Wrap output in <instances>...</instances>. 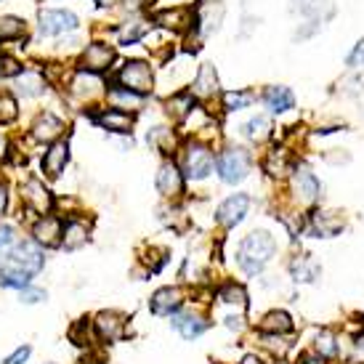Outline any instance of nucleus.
<instances>
[{"instance_id":"nucleus-1","label":"nucleus","mask_w":364,"mask_h":364,"mask_svg":"<svg viewBox=\"0 0 364 364\" xmlns=\"http://www.w3.org/2000/svg\"><path fill=\"white\" fill-rule=\"evenodd\" d=\"M274 253H277V242H274V237L269 232L258 229V232H250L242 242H240L237 263H240V269H242L247 277H255L266 263L272 261Z\"/></svg>"},{"instance_id":"nucleus-2","label":"nucleus","mask_w":364,"mask_h":364,"mask_svg":"<svg viewBox=\"0 0 364 364\" xmlns=\"http://www.w3.org/2000/svg\"><path fill=\"white\" fill-rule=\"evenodd\" d=\"M64 88H67V96H70L75 104H85L91 107V112L96 109L93 104L104 102L107 96V82L102 80V75H91V72L75 70L64 80Z\"/></svg>"},{"instance_id":"nucleus-3","label":"nucleus","mask_w":364,"mask_h":364,"mask_svg":"<svg viewBox=\"0 0 364 364\" xmlns=\"http://www.w3.org/2000/svg\"><path fill=\"white\" fill-rule=\"evenodd\" d=\"M80 30V16L70 9H41L38 11V35L46 41H59L64 35Z\"/></svg>"},{"instance_id":"nucleus-4","label":"nucleus","mask_w":364,"mask_h":364,"mask_svg":"<svg viewBox=\"0 0 364 364\" xmlns=\"http://www.w3.org/2000/svg\"><path fill=\"white\" fill-rule=\"evenodd\" d=\"M114 85H122L128 91L139 93V96H149L154 91V72L149 61L144 59H128L122 61L117 72H114Z\"/></svg>"},{"instance_id":"nucleus-5","label":"nucleus","mask_w":364,"mask_h":364,"mask_svg":"<svg viewBox=\"0 0 364 364\" xmlns=\"http://www.w3.org/2000/svg\"><path fill=\"white\" fill-rule=\"evenodd\" d=\"M117 61V51L114 46L107 41H93L88 46H82V51L77 53V70L91 72V75H104L109 72Z\"/></svg>"},{"instance_id":"nucleus-6","label":"nucleus","mask_w":364,"mask_h":364,"mask_svg":"<svg viewBox=\"0 0 364 364\" xmlns=\"http://www.w3.org/2000/svg\"><path fill=\"white\" fill-rule=\"evenodd\" d=\"M218 176H221L223 183H240L250 173V154L240 149V146H229L218 154Z\"/></svg>"},{"instance_id":"nucleus-7","label":"nucleus","mask_w":364,"mask_h":364,"mask_svg":"<svg viewBox=\"0 0 364 364\" xmlns=\"http://www.w3.org/2000/svg\"><path fill=\"white\" fill-rule=\"evenodd\" d=\"M213 171V149L203 141L186 144L183 149V176L192 181H203Z\"/></svg>"},{"instance_id":"nucleus-8","label":"nucleus","mask_w":364,"mask_h":364,"mask_svg":"<svg viewBox=\"0 0 364 364\" xmlns=\"http://www.w3.org/2000/svg\"><path fill=\"white\" fill-rule=\"evenodd\" d=\"M3 261L11 263V266H16V269H21L24 274H30V277H35V274L43 269L46 258H43L41 245L35 242V240H21V242L14 245V250H11Z\"/></svg>"},{"instance_id":"nucleus-9","label":"nucleus","mask_w":364,"mask_h":364,"mask_svg":"<svg viewBox=\"0 0 364 364\" xmlns=\"http://www.w3.org/2000/svg\"><path fill=\"white\" fill-rule=\"evenodd\" d=\"M19 200L27 210L38 213V215H46V213H51V208H53V194L48 192V186H46L41 178H27V181H21Z\"/></svg>"},{"instance_id":"nucleus-10","label":"nucleus","mask_w":364,"mask_h":364,"mask_svg":"<svg viewBox=\"0 0 364 364\" xmlns=\"http://www.w3.org/2000/svg\"><path fill=\"white\" fill-rule=\"evenodd\" d=\"M64 133H67V122L61 120L59 114H53L51 109L38 112V117H35V120H32V125H30L32 141H38V144L59 141Z\"/></svg>"},{"instance_id":"nucleus-11","label":"nucleus","mask_w":364,"mask_h":364,"mask_svg":"<svg viewBox=\"0 0 364 364\" xmlns=\"http://www.w3.org/2000/svg\"><path fill=\"white\" fill-rule=\"evenodd\" d=\"M88 117L96 122V128H104V131H109V133H120V136L131 133L133 122H136L131 112H122V109H117V107H107V104L88 112Z\"/></svg>"},{"instance_id":"nucleus-12","label":"nucleus","mask_w":364,"mask_h":364,"mask_svg":"<svg viewBox=\"0 0 364 364\" xmlns=\"http://www.w3.org/2000/svg\"><path fill=\"white\" fill-rule=\"evenodd\" d=\"M223 16H226V6L223 3H218V0H205L194 11V24H197V30H200L203 38H210V35H215V32L221 30Z\"/></svg>"},{"instance_id":"nucleus-13","label":"nucleus","mask_w":364,"mask_h":364,"mask_svg":"<svg viewBox=\"0 0 364 364\" xmlns=\"http://www.w3.org/2000/svg\"><path fill=\"white\" fill-rule=\"evenodd\" d=\"M250 213V197L247 194H232L229 200H223L218 205V213H215V221L226 226V229H234L237 223L245 221V215Z\"/></svg>"},{"instance_id":"nucleus-14","label":"nucleus","mask_w":364,"mask_h":364,"mask_svg":"<svg viewBox=\"0 0 364 364\" xmlns=\"http://www.w3.org/2000/svg\"><path fill=\"white\" fill-rule=\"evenodd\" d=\"M14 96H21V99H41L43 93L48 91V77H46V72L43 70H27L21 72L19 77H14Z\"/></svg>"},{"instance_id":"nucleus-15","label":"nucleus","mask_w":364,"mask_h":364,"mask_svg":"<svg viewBox=\"0 0 364 364\" xmlns=\"http://www.w3.org/2000/svg\"><path fill=\"white\" fill-rule=\"evenodd\" d=\"M61 229H64V223H61L59 215L46 213L32 226V240L41 247H61Z\"/></svg>"},{"instance_id":"nucleus-16","label":"nucleus","mask_w":364,"mask_h":364,"mask_svg":"<svg viewBox=\"0 0 364 364\" xmlns=\"http://www.w3.org/2000/svg\"><path fill=\"white\" fill-rule=\"evenodd\" d=\"M67 162H70V144H67V139H59V141L48 144V149L41 160V168L48 178H59L67 168Z\"/></svg>"},{"instance_id":"nucleus-17","label":"nucleus","mask_w":364,"mask_h":364,"mask_svg":"<svg viewBox=\"0 0 364 364\" xmlns=\"http://www.w3.org/2000/svg\"><path fill=\"white\" fill-rule=\"evenodd\" d=\"M157 192H160L162 197H171V200L181 197L183 173L178 171V165L173 160H165L160 165V171H157Z\"/></svg>"},{"instance_id":"nucleus-18","label":"nucleus","mask_w":364,"mask_h":364,"mask_svg":"<svg viewBox=\"0 0 364 364\" xmlns=\"http://www.w3.org/2000/svg\"><path fill=\"white\" fill-rule=\"evenodd\" d=\"M91 240V223L80 218V215H75L70 221L64 223V229H61V247L64 250H80L85 247V242Z\"/></svg>"},{"instance_id":"nucleus-19","label":"nucleus","mask_w":364,"mask_h":364,"mask_svg":"<svg viewBox=\"0 0 364 364\" xmlns=\"http://www.w3.org/2000/svg\"><path fill=\"white\" fill-rule=\"evenodd\" d=\"M293 192L301 203L311 205L319 200L322 186H319V178L309 168H293Z\"/></svg>"},{"instance_id":"nucleus-20","label":"nucleus","mask_w":364,"mask_h":364,"mask_svg":"<svg viewBox=\"0 0 364 364\" xmlns=\"http://www.w3.org/2000/svg\"><path fill=\"white\" fill-rule=\"evenodd\" d=\"M154 21L157 27L171 32H186L194 24V11L186 9V6H176V9H165L154 14Z\"/></svg>"},{"instance_id":"nucleus-21","label":"nucleus","mask_w":364,"mask_h":364,"mask_svg":"<svg viewBox=\"0 0 364 364\" xmlns=\"http://www.w3.org/2000/svg\"><path fill=\"white\" fill-rule=\"evenodd\" d=\"M189 93H192L194 99H200V102H208V99H213L218 93V72H215L210 61L200 64V72H197Z\"/></svg>"},{"instance_id":"nucleus-22","label":"nucleus","mask_w":364,"mask_h":364,"mask_svg":"<svg viewBox=\"0 0 364 364\" xmlns=\"http://www.w3.org/2000/svg\"><path fill=\"white\" fill-rule=\"evenodd\" d=\"M93 327H96V335L107 341V343H114L125 335V316L117 311H102L96 319H93Z\"/></svg>"},{"instance_id":"nucleus-23","label":"nucleus","mask_w":364,"mask_h":364,"mask_svg":"<svg viewBox=\"0 0 364 364\" xmlns=\"http://www.w3.org/2000/svg\"><path fill=\"white\" fill-rule=\"evenodd\" d=\"M290 11L306 21H324L333 16V0H290Z\"/></svg>"},{"instance_id":"nucleus-24","label":"nucleus","mask_w":364,"mask_h":364,"mask_svg":"<svg viewBox=\"0 0 364 364\" xmlns=\"http://www.w3.org/2000/svg\"><path fill=\"white\" fill-rule=\"evenodd\" d=\"M183 304V293L178 287H162L152 295L149 301V309H152L154 316H171V314L178 311V306Z\"/></svg>"},{"instance_id":"nucleus-25","label":"nucleus","mask_w":364,"mask_h":364,"mask_svg":"<svg viewBox=\"0 0 364 364\" xmlns=\"http://www.w3.org/2000/svg\"><path fill=\"white\" fill-rule=\"evenodd\" d=\"M104 104H109V107H117V109L122 112H139L144 104V96H139V93L128 91V88H122V85H114L112 82L109 88H107V96H104Z\"/></svg>"},{"instance_id":"nucleus-26","label":"nucleus","mask_w":364,"mask_h":364,"mask_svg":"<svg viewBox=\"0 0 364 364\" xmlns=\"http://www.w3.org/2000/svg\"><path fill=\"white\" fill-rule=\"evenodd\" d=\"M27 21L16 16V14H0V46H11L27 38Z\"/></svg>"},{"instance_id":"nucleus-27","label":"nucleus","mask_w":364,"mask_h":364,"mask_svg":"<svg viewBox=\"0 0 364 364\" xmlns=\"http://www.w3.org/2000/svg\"><path fill=\"white\" fill-rule=\"evenodd\" d=\"M263 104L272 112H277V114H282V112L295 107V96H293V91L284 88V85H269V88L263 91Z\"/></svg>"},{"instance_id":"nucleus-28","label":"nucleus","mask_w":364,"mask_h":364,"mask_svg":"<svg viewBox=\"0 0 364 364\" xmlns=\"http://www.w3.org/2000/svg\"><path fill=\"white\" fill-rule=\"evenodd\" d=\"M343 229V223L341 218L335 215V213H327V210H316L311 215V234L314 237H335V234Z\"/></svg>"},{"instance_id":"nucleus-29","label":"nucleus","mask_w":364,"mask_h":364,"mask_svg":"<svg viewBox=\"0 0 364 364\" xmlns=\"http://www.w3.org/2000/svg\"><path fill=\"white\" fill-rule=\"evenodd\" d=\"M149 35V21L146 19H125L117 24V41L122 46H131V43H139Z\"/></svg>"},{"instance_id":"nucleus-30","label":"nucleus","mask_w":364,"mask_h":364,"mask_svg":"<svg viewBox=\"0 0 364 364\" xmlns=\"http://www.w3.org/2000/svg\"><path fill=\"white\" fill-rule=\"evenodd\" d=\"M173 327H176L186 341H192V338H197V335H203L205 330H208V322H205L203 316L186 311V314H176V316H173Z\"/></svg>"},{"instance_id":"nucleus-31","label":"nucleus","mask_w":364,"mask_h":364,"mask_svg":"<svg viewBox=\"0 0 364 364\" xmlns=\"http://www.w3.org/2000/svg\"><path fill=\"white\" fill-rule=\"evenodd\" d=\"M290 272H293L295 282H314L319 277V263L309 258V255H298L293 263H290Z\"/></svg>"},{"instance_id":"nucleus-32","label":"nucleus","mask_w":364,"mask_h":364,"mask_svg":"<svg viewBox=\"0 0 364 364\" xmlns=\"http://www.w3.org/2000/svg\"><path fill=\"white\" fill-rule=\"evenodd\" d=\"M146 141L152 144L157 152L171 154L176 149V133L168 125H154L152 131H149V136H146Z\"/></svg>"},{"instance_id":"nucleus-33","label":"nucleus","mask_w":364,"mask_h":364,"mask_svg":"<svg viewBox=\"0 0 364 364\" xmlns=\"http://www.w3.org/2000/svg\"><path fill=\"white\" fill-rule=\"evenodd\" d=\"M258 327H261L263 333L284 335V333H293V319H290L284 311H272V314H266V316H263Z\"/></svg>"},{"instance_id":"nucleus-34","label":"nucleus","mask_w":364,"mask_h":364,"mask_svg":"<svg viewBox=\"0 0 364 364\" xmlns=\"http://www.w3.org/2000/svg\"><path fill=\"white\" fill-rule=\"evenodd\" d=\"M30 274H24L21 269L11 266V263L0 261V287H14V290H21L30 284Z\"/></svg>"},{"instance_id":"nucleus-35","label":"nucleus","mask_w":364,"mask_h":364,"mask_svg":"<svg viewBox=\"0 0 364 364\" xmlns=\"http://www.w3.org/2000/svg\"><path fill=\"white\" fill-rule=\"evenodd\" d=\"M245 136H247L250 141H255V144L266 141V139L272 136V122H269V117H263V114H255V117H250V120L245 122Z\"/></svg>"},{"instance_id":"nucleus-36","label":"nucleus","mask_w":364,"mask_h":364,"mask_svg":"<svg viewBox=\"0 0 364 364\" xmlns=\"http://www.w3.org/2000/svg\"><path fill=\"white\" fill-rule=\"evenodd\" d=\"M194 109V96L189 91L173 93L168 99V114H173L176 120H186V114Z\"/></svg>"},{"instance_id":"nucleus-37","label":"nucleus","mask_w":364,"mask_h":364,"mask_svg":"<svg viewBox=\"0 0 364 364\" xmlns=\"http://www.w3.org/2000/svg\"><path fill=\"white\" fill-rule=\"evenodd\" d=\"M266 171L277 176V178H282L287 173H293V160H290V154L284 152V149H274L269 154V160H266Z\"/></svg>"},{"instance_id":"nucleus-38","label":"nucleus","mask_w":364,"mask_h":364,"mask_svg":"<svg viewBox=\"0 0 364 364\" xmlns=\"http://www.w3.org/2000/svg\"><path fill=\"white\" fill-rule=\"evenodd\" d=\"M19 120V99L11 91H0V125Z\"/></svg>"},{"instance_id":"nucleus-39","label":"nucleus","mask_w":364,"mask_h":364,"mask_svg":"<svg viewBox=\"0 0 364 364\" xmlns=\"http://www.w3.org/2000/svg\"><path fill=\"white\" fill-rule=\"evenodd\" d=\"M253 91H226L221 96V102H223V109L226 112H240L245 109V107H250L253 104Z\"/></svg>"},{"instance_id":"nucleus-40","label":"nucleus","mask_w":364,"mask_h":364,"mask_svg":"<svg viewBox=\"0 0 364 364\" xmlns=\"http://www.w3.org/2000/svg\"><path fill=\"white\" fill-rule=\"evenodd\" d=\"M24 72V64H21L19 56L14 53H0V80H14Z\"/></svg>"},{"instance_id":"nucleus-41","label":"nucleus","mask_w":364,"mask_h":364,"mask_svg":"<svg viewBox=\"0 0 364 364\" xmlns=\"http://www.w3.org/2000/svg\"><path fill=\"white\" fill-rule=\"evenodd\" d=\"M218 298H221V304H226V306H237V309H245V306H247V295H245V290L240 284H226L221 293H218Z\"/></svg>"},{"instance_id":"nucleus-42","label":"nucleus","mask_w":364,"mask_h":364,"mask_svg":"<svg viewBox=\"0 0 364 364\" xmlns=\"http://www.w3.org/2000/svg\"><path fill=\"white\" fill-rule=\"evenodd\" d=\"M316 351L322 356H335L338 354V341L333 333H319L316 335Z\"/></svg>"},{"instance_id":"nucleus-43","label":"nucleus","mask_w":364,"mask_h":364,"mask_svg":"<svg viewBox=\"0 0 364 364\" xmlns=\"http://www.w3.org/2000/svg\"><path fill=\"white\" fill-rule=\"evenodd\" d=\"M19 301L21 304H41V301H46V290L27 284V287H21L19 290Z\"/></svg>"},{"instance_id":"nucleus-44","label":"nucleus","mask_w":364,"mask_h":364,"mask_svg":"<svg viewBox=\"0 0 364 364\" xmlns=\"http://www.w3.org/2000/svg\"><path fill=\"white\" fill-rule=\"evenodd\" d=\"M11 245H16V229L9 223H0V250H6Z\"/></svg>"},{"instance_id":"nucleus-45","label":"nucleus","mask_w":364,"mask_h":364,"mask_svg":"<svg viewBox=\"0 0 364 364\" xmlns=\"http://www.w3.org/2000/svg\"><path fill=\"white\" fill-rule=\"evenodd\" d=\"M348 67H364V41L356 43V48L348 56Z\"/></svg>"},{"instance_id":"nucleus-46","label":"nucleus","mask_w":364,"mask_h":364,"mask_svg":"<svg viewBox=\"0 0 364 364\" xmlns=\"http://www.w3.org/2000/svg\"><path fill=\"white\" fill-rule=\"evenodd\" d=\"M30 359V346H21L19 351H14V354L6 359V364H24Z\"/></svg>"},{"instance_id":"nucleus-47","label":"nucleus","mask_w":364,"mask_h":364,"mask_svg":"<svg viewBox=\"0 0 364 364\" xmlns=\"http://www.w3.org/2000/svg\"><path fill=\"white\" fill-rule=\"evenodd\" d=\"M9 154H11V141L9 136L0 131V160H9Z\"/></svg>"},{"instance_id":"nucleus-48","label":"nucleus","mask_w":364,"mask_h":364,"mask_svg":"<svg viewBox=\"0 0 364 364\" xmlns=\"http://www.w3.org/2000/svg\"><path fill=\"white\" fill-rule=\"evenodd\" d=\"M9 208V189H6V183H0V215L6 213Z\"/></svg>"},{"instance_id":"nucleus-49","label":"nucleus","mask_w":364,"mask_h":364,"mask_svg":"<svg viewBox=\"0 0 364 364\" xmlns=\"http://www.w3.org/2000/svg\"><path fill=\"white\" fill-rule=\"evenodd\" d=\"M354 362L364 364V338H359V341L354 343Z\"/></svg>"},{"instance_id":"nucleus-50","label":"nucleus","mask_w":364,"mask_h":364,"mask_svg":"<svg viewBox=\"0 0 364 364\" xmlns=\"http://www.w3.org/2000/svg\"><path fill=\"white\" fill-rule=\"evenodd\" d=\"M99 9H107V11H112V9H117L120 6V0H93Z\"/></svg>"},{"instance_id":"nucleus-51","label":"nucleus","mask_w":364,"mask_h":364,"mask_svg":"<svg viewBox=\"0 0 364 364\" xmlns=\"http://www.w3.org/2000/svg\"><path fill=\"white\" fill-rule=\"evenodd\" d=\"M301 364H324V362L319 359V356H304V362Z\"/></svg>"},{"instance_id":"nucleus-52","label":"nucleus","mask_w":364,"mask_h":364,"mask_svg":"<svg viewBox=\"0 0 364 364\" xmlns=\"http://www.w3.org/2000/svg\"><path fill=\"white\" fill-rule=\"evenodd\" d=\"M242 364H263V362H261V359H258V356H253V354H250V356H245V359H242Z\"/></svg>"},{"instance_id":"nucleus-53","label":"nucleus","mask_w":364,"mask_h":364,"mask_svg":"<svg viewBox=\"0 0 364 364\" xmlns=\"http://www.w3.org/2000/svg\"><path fill=\"white\" fill-rule=\"evenodd\" d=\"M125 3H128V0H125ZM131 3H133V6H136V3H139V0H131Z\"/></svg>"},{"instance_id":"nucleus-54","label":"nucleus","mask_w":364,"mask_h":364,"mask_svg":"<svg viewBox=\"0 0 364 364\" xmlns=\"http://www.w3.org/2000/svg\"><path fill=\"white\" fill-rule=\"evenodd\" d=\"M362 324H364V316H362Z\"/></svg>"},{"instance_id":"nucleus-55","label":"nucleus","mask_w":364,"mask_h":364,"mask_svg":"<svg viewBox=\"0 0 364 364\" xmlns=\"http://www.w3.org/2000/svg\"><path fill=\"white\" fill-rule=\"evenodd\" d=\"M0 3H3V0H0Z\"/></svg>"}]
</instances>
